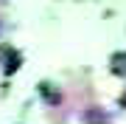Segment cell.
Listing matches in <instances>:
<instances>
[{
	"mask_svg": "<svg viewBox=\"0 0 126 124\" xmlns=\"http://www.w3.org/2000/svg\"><path fill=\"white\" fill-rule=\"evenodd\" d=\"M81 119L84 124H109V116L101 110V107H87L84 113H81Z\"/></svg>",
	"mask_w": 126,
	"mask_h": 124,
	"instance_id": "obj_1",
	"label": "cell"
},
{
	"mask_svg": "<svg viewBox=\"0 0 126 124\" xmlns=\"http://www.w3.org/2000/svg\"><path fill=\"white\" fill-rule=\"evenodd\" d=\"M3 56H6L3 71H6V74H14V71L20 68V59H23V56H20V51H9V48H6V51H3Z\"/></svg>",
	"mask_w": 126,
	"mask_h": 124,
	"instance_id": "obj_2",
	"label": "cell"
},
{
	"mask_svg": "<svg viewBox=\"0 0 126 124\" xmlns=\"http://www.w3.org/2000/svg\"><path fill=\"white\" fill-rule=\"evenodd\" d=\"M112 74L126 76V51H123V54H115V56H112Z\"/></svg>",
	"mask_w": 126,
	"mask_h": 124,
	"instance_id": "obj_3",
	"label": "cell"
},
{
	"mask_svg": "<svg viewBox=\"0 0 126 124\" xmlns=\"http://www.w3.org/2000/svg\"><path fill=\"white\" fill-rule=\"evenodd\" d=\"M39 90H42V93H45V99L50 101V104H56V101H59V93H53V90H50V87H48V85H39Z\"/></svg>",
	"mask_w": 126,
	"mask_h": 124,
	"instance_id": "obj_4",
	"label": "cell"
},
{
	"mask_svg": "<svg viewBox=\"0 0 126 124\" xmlns=\"http://www.w3.org/2000/svg\"><path fill=\"white\" fill-rule=\"evenodd\" d=\"M121 104H123V107H126V96H123V99H121Z\"/></svg>",
	"mask_w": 126,
	"mask_h": 124,
	"instance_id": "obj_5",
	"label": "cell"
}]
</instances>
